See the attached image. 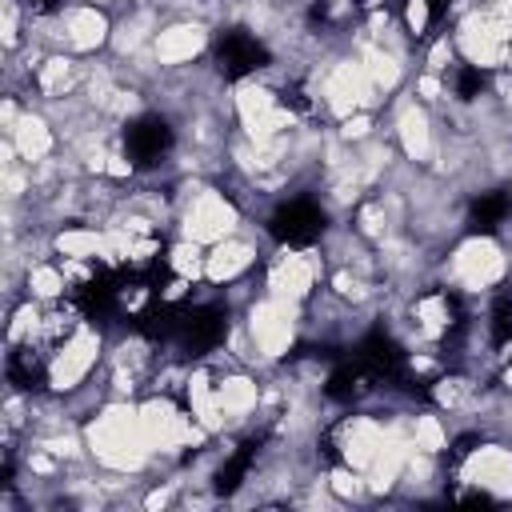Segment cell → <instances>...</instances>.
Masks as SVG:
<instances>
[{
	"label": "cell",
	"instance_id": "6da1fadb",
	"mask_svg": "<svg viewBox=\"0 0 512 512\" xmlns=\"http://www.w3.org/2000/svg\"><path fill=\"white\" fill-rule=\"evenodd\" d=\"M448 472L456 476L452 500H476V504H504L512 500V448L504 444H472L464 456L448 460Z\"/></svg>",
	"mask_w": 512,
	"mask_h": 512
},
{
	"label": "cell",
	"instance_id": "7a4b0ae2",
	"mask_svg": "<svg viewBox=\"0 0 512 512\" xmlns=\"http://www.w3.org/2000/svg\"><path fill=\"white\" fill-rule=\"evenodd\" d=\"M328 228V208L312 196H288L268 212V232L280 248H312Z\"/></svg>",
	"mask_w": 512,
	"mask_h": 512
},
{
	"label": "cell",
	"instance_id": "3957f363",
	"mask_svg": "<svg viewBox=\"0 0 512 512\" xmlns=\"http://www.w3.org/2000/svg\"><path fill=\"white\" fill-rule=\"evenodd\" d=\"M500 276H504V252H500V244L488 232H476V236H468L456 248V256H452V280L460 288L480 292V288L496 284ZM460 288H452V292H460Z\"/></svg>",
	"mask_w": 512,
	"mask_h": 512
},
{
	"label": "cell",
	"instance_id": "277c9868",
	"mask_svg": "<svg viewBox=\"0 0 512 512\" xmlns=\"http://www.w3.org/2000/svg\"><path fill=\"white\" fill-rule=\"evenodd\" d=\"M176 144V132L168 124V116L160 112H140L124 124V156L132 160V168H152L160 164Z\"/></svg>",
	"mask_w": 512,
	"mask_h": 512
},
{
	"label": "cell",
	"instance_id": "5b68a950",
	"mask_svg": "<svg viewBox=\"0 0 512 512\" xmlns=\"http://www.w3.org/2000/svg\"><path fill=\"white\" fill-rule=\"evenodd\" d=\"M184 224H188V240H196V244L224 240L232 232V224H236V204L216 188L192 192V200L184 208Z\"/></svg>",
	"mask_w": 512,
	"mask_h": 512
},
{
	"label": "cell",
	"instance_id": "8992f818",
	"mask_svg": "<svg viewBox=\"0 0 512 512\" xmlns=\"http://www.w3.org/2000/svg\"><path fill=\"white\" fill-rule=\"evenodd\" d=\"M252 264H256V248L244 244V240L224 236V240H216L212 256H204V276H208L212 284H228V280L244 276Z\"/></svg>",
	"mask_w": 512,
	"mask_h": 512
},
{
	"label": "cell",
	"instance_id": "52a82bcc",
	"mask_svg": "<svg viewBox=\"0 0 512 512\" xmlns=\"http://www.w3.org/2000/svg\"><path fill=\"white\" fill-rule=\"evenodd\" d=\"M152 48H156V60L160 64H184V60H192L204 48V28H196V24H172V28H164L152 40Z\"/></svg>",
	"mask_w": 512,
	"mask_h": 512
}]
</instances>
